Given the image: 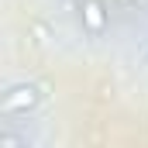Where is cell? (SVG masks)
I'll return each instance as SVG.
<instances>
[{
  "instance_id": "5",
  "label": "cell",
  "mask_w": 148,
  "mask_h": 148,
  "mask_svg": "<svg viewBox=\"0 0 148 148\" xmlns=\"http://www.w3.org/2000/svg\"><path fill=\"white\" fill-rule=\"evenodd\" d=\"M141 55H145V62H148V41H145V48H141Z\"/></svg>"
},
{
  "instance_id": "3",
  "label": "cell",
  "mask_w": 148,
  "mask_h": 148,
  "mask_svg": "<svg viewBox=\"0 0 148 148\" xmlns=\"http://www.w3.org/2000/svg\"><path fill=\"white\" fill-rule=\"evenodd\" d=\"M0 148H28V141L17 134V131H10V127H3V134H0Z\"/></svg>"
},
{
  "instance_id": "2",
  "label": "cell",
  "mask_w": 148,
  "mask_h": 148,
  "mask_svg": "<svg viewBox=\"0 0 148 148\" xmlns=\"http://www.w3.org/2000/svg\"><path fill=\"white\" fill-rule=\"evenodd\" d=\"M79 21L90 35H103L107 31V3L103 0H83L79 3Z\"/></svg>"
},
{
  "instance_id": "1",
  "label": "cell",
  "mask_w": 148,
  "mask_h": 148,
  "mask_svg": "<svg viewBox=\"0 0 148 148\" xmlns=\"http://www.w3.org/2000/svg\"><path fill=\"white\" fill-rule=\"evenodd\" d=\"M38 103H41V86L38 83H17V86H10L3 93L0 110L7 117H17V114H31Z\"/></svg>"
},
{
  "instance_id": "4",
  "label": "cell",
  "mask_w": 148,
  "mask_h": 148,
  "mask_svg": "<svg viewBox=\"0 0 148 148\" xmlns=\"http://www.w3.org/2000/svg\"><path fill=\"white\" fill-rule=\"evenodd\" d=\"M117 3H127V7H134V3H141V0H117Z\"/></svg>"
}]
</instances>
